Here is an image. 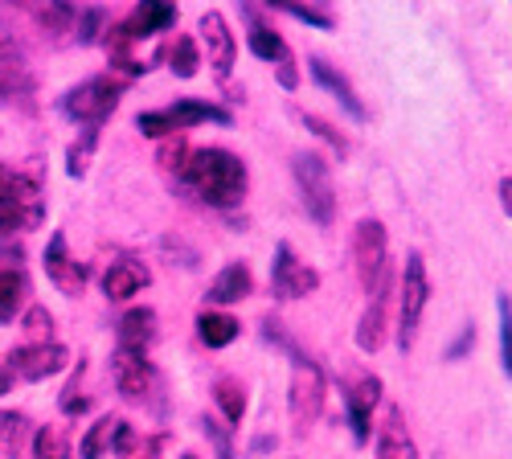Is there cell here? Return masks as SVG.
Listing matches in <instances>:
<instances>
[{
    "mask_svg": "<svg viewBox=\"0 0 512 459\" xmlns=\"http://www.w3.org/2000/svg\"><path fill=\"white\" fill-rule=\"evenodd\" d=\"M431 304V279H426V259L418 250L406 255L402 267V283H398V349L410 353L418 341V328H422V312Z\"/></svg>",
    "mask_w": 512,
    "mask_h": 459,
    "instance_id": "cell-4",
    "label": "cell"
},
{
    "mask_svg": "<svg viewBox=\"0 0 512 459\" xmlns=\"http://www.w3.org/2000/svg\"><path fill=\"white\" fill-rule=\"evenodd\" d=\"M472 345H476V328H472V324H467V328L459 332V341H455V345L447 349V361H459V357H463L467 349H472Z\"/></svg>",
    "mask_w": 512,
    "mask_h": 459,
    "instance_id": "cell-39",
    "label": "cell"
},
{
    "mask_svg": "<svg viewBox=\"0 0 512 459\" xmlns=\"http://www.w3.org/2000/svg\"><path fill=\"white\" fill-rule=\"evenodd\" d=\"M33 459H70V439L62 427H37L33 431Z\"/></svg>",
    "mask_w": 512,
    "mask_h": 459,
    "instance_id": "cell-28",
    "label": "cell"
},
{
    "mask_svg": "<svg viewBox=\"0 0 512 459\" xmlns=\"http://www.w3.org/2000/svg\"><path fill=\"white\" fill-rule=\"evenodd\" d=\"M304 123H308V128H312V132H316L320 140H328V144H332L336 152H349V144H345V136H336V132L328 128V123H324L320 115H304Z\"/></svg>",
    "mask_w": 512,
    "mask_h": 459,
    "instance_id": "cell-38",
    "label": "cell"
},
{
    "mask_svg": "<svg viewBox=\"0 0 512 459\" xmlns=\"http://www.w3.org/2000/svg\"><path fill=\"white\" fill-rule=\"evenodd\" d=\"M271 287L279 300H304L320 287V271L312 263H304L287 242H279L275 259H271Z\"/></svg>",
    "mask_w": 512,
    "mask_h": 459,
    "instance_id": "cell-8",
    "label": "cell"
},
{
    "mask_svg": "<svg viewBox=\"0 0 512 459\" xmlns=\"http://www.w3.org/2000/svg\"><path fill=\"white\" fill-rule=\"evenodd\" d=\"M21 316H25L21 324H25V332H29V345H50V341H54V316L41 308V304H29Z\"/></svg>",
    "mask_w": 512,
    "mask_h": 459,
    "instance_id": "cell-30",
    "label": "cell"
},
{
    "mask_svg": "<svg viewBox=\"0 0 512 459\" xmlns=\"http://www.w3.org/2000/svg\"><path fill=\"white\" fill-rule=\"evenodd\" d=\"M496 316H500V365L512 378V300L496 296Z\"/></svg>",
    "mask_w": 512,
    "mask_h": 459,
    "instance_id": "cell-31",
    "label": "cell"
},
{
    "mask_svg": "<svg viewBox=\"0 0 512 459\" xmlns=\"http://www.w3.org/2000/svg\"><path fill=\"white\" fill-rule=\"evenodd\" d=\"M435 459H443V455H435Z\"/></svg>",
    "mask_w": 512,
    "mask_h": 459,
    "instance_id": "cell-43",
    "label": "cell"
},
{
    "mask_svg": "<svg viewBox=\"0 0 512 459\" xmlns=\"http://www.w3.org/2000/svg\"><path fill=\"white\" fill-rule=\"evenodd\" d=\"M111 378H115V390L127 398V402H148L152 390H156V369L148 357L140 353H119L111 357Z\"/></svg>",
    "mask_w": 512,
    "mask_h": 459,
    "instance_id": "cell-10",
    "label": "cell"
},
{
    "mask_svg": "<svg viewBox=\"0 0 512 459\" xmlns=\"http://www.w3.org/2000/svg\"><path fill=\"white\" fill-rule=\"evenodd\" d=\"M46 222V197L41 185L25 173H5L0 169V234H25Z\"/></svg>",
    "mask_w": 512,
    "mask_h": 459,
    "instance_id": "cell-2",
    "label": "cell"
},
{
    "mask_svg": "<svg viewBox=\"0 0 512 459\" xmlns=\"http://www.w3.org/2000/svg\"><path fill=\"white\" fill-rule=\"evenodd\" d=\"M201 427H205V439L218 447V459H234V443H230V431L218 423V419H201Z\"/></svg>",
    "mask_w": 512,
    "mask_h": 459,
    "instance_id": "cell-35",
    "label": "cell"
},
{
    "mask_svg": "<svg viewBox=\"0 0 512 459\" xmlns=\"http://www.w3.org/2000/svg\"><path fill=\"white\" fill-rule=\"evenodd\" d=\"M373 459H418V447H414V439L406 435L398 410H390V423L381 427V435H377V455H373Z\"/></svg>",
    "mask_w": 512,
    "mask_h": 459,
    "instance_id": "cell-23",
    "label": "cell"
},
{
    "mask_svg": "<svg viewBox=\"0 0 512 459\" xmlns=\"http://www.w3.org/2000/svg\"><path fill=\"white\" fill-rule=\"evenodd\" d=\"M0 394H9V373L0 369Z\"/></svg>",
    "mask_w": 512,
    "mask_h": 459,
    "instance_id": "cell-41",
    "label": "cell"
},
{
    "mask_svg": "<svg viewBox=\"0 0 512 459\" xmlns=\"http://www.w3.org/2000/svg\"><path fill=\"white\" fill-rule=\"evenodd\" d=\"M181 459H197V455H181Z\"/></svg>",
    "mask_w": 512,
    "mask_h": 459,
    "instance_id": "cell-42",
    "label": "cell"
},
{
    "mask_svg": "<svg viewBox=\"0 0 512 459\" xmlns=\"http://www.w3.org/2000/svg\"><path fill=\"white\" fill-rule=\"evenodd\" d=\"M238 332H242V324H238L230 312H201V316H197V337H201V345H209V349L234 345Z\"/></svg>",
    "mask_w": 512,
    "mask_h": 459,
    "instance_id": "cell-22",
    "label": "cell"
},
{
    "mask_svg": "<svg viewBox=\"0 0 512 459\" xmlns=\"http://www.w3.org/2000/svg\"><path fill=\"white\" fill-rule=\"evenodd\" d=\"M123 419H115V414H107V419H99L87 435H82V443H78V455L82 459H103L107 451H115L119 447V435H123Z\"/></svg>",
    "mask_w": 512,
    "mask_h": 459,
    "instance_id": "cell-21",
    "label": "cell"
},
{
    "mask_svg": "<svg viewBox=\"0 0 512 459\" xmlns=\"http://www.w3.org/2000/svg\"><path fill=\"white\" fill-rule=\"evenodd\" d=\"M173 132H185V128H197V123H230V111L226 107H213L205 99H177L173 107H164Z\"/></svg>",
    "mask_w": 512,
    "mask_h": 459,
    "instance_id": "cell-17",
    "label": "cell"
},
{
    "mask_svg": "<svg viewBox=\"0 0 512 459\" xmlns=\"http://www.w3.org/2000/svg\"><path fill=\"white\" fill-rule=\"evenodd\" d=\"M78 378H82V365H78V373H74V378H70V386H66V390H62V398H58L62 414H82V410L91 406L87 398H82V390H78Z\"/></svg>",
    "mask_w": 512,
    "mask_h": 459,
    "instance_id": "cell-36",
    "label": "cell"
},
{
    "mask_svg": "<svg viewBox=\"0 0 512 459\" xmlns=\"http://www.w3.org/2000/svg\"><path fill=\"white\" fill-rule=\"evenodd\" d=\"M213 402H218L222 419L234 427V423H242V414H246V386L238 378H222L218 386H213Z\"/></svg>",
    "mask_w": 512,
    "mask_h": 459,
    "instance_id": "cell-27",
    "label": "cell"
},
{
    "mask_svg": "<svg viewBox=\"0 0 512 459\" xmlns=\"http://www.w3.org/2000/svg\"><path fill=\"white\" fill-rule=\"evenodd\" d=\"M41 263H46V279L62 291V296H78V291L87 287V267L70 259L66 234H62V230L50 234V242H46V259H41Z\"/></svg>",
    "mask_w": 512,
    "mask_h": 459,
    "instance_id": "cell-12",
    "label": "cell"
},
{
    "mask_svg": "<svg viewBox=\"0 0 512 459\" xmlns=\"http://www.w3.org/2000/svg\"><path fill=\"white\" fill-rule=\"evenodd\" d=\"M29 308V279L21 267H0V324H13Z\"/></svg>",
    "mask_w": 512,
    "mask_h": 459,
    "instance_id": "cell-18",
    "label": "cell"
},
{
    "mask_svg": "<svg viewBox=\"0 0 512 459\" xmlns=\"http://www.w3.org/2000/svg\"><path fill=\"white\" fill-rule=\"evenodd\" d=\"M246 46H250V54H254V58L275 62L279 70H283V66H291V50H287V41H283L275 29H267V25H250Z\"/></svg>",
    "mask_w": 512,
    "mask_h": 459,
    "instance_id": "cell-24",
    "label": "cell"
},
{
    "mask_svg": "<svg viewBox=\"0 0 512 459\" xmlns=\"http://www.w3.org/2000/svg\"><path fill=\"white\" fill-rule=\"evenodd\" d=\"M66 365H70L66 345L50 341V345H21V349H13L5 373H13V378H21V382H46V378H54V373H62Z\"/></svg>",
    "mask_w": 512,
    "mask_h": 459,
    "instance_id": "cell-9",
    "label": "cell"
},
{
    "mask_svg": "<svg viewBox=\"0 0 512 459\" xmlns=\"http://www.w3.org/2000/svg\"><path fill=\"white\" fill-rule=\"evenodd\" d=\"M148 283H152L148 263H140V259H115L107 267V275H103V296L107 300H132L136 291H144Z\"/></svg>",
    "mask_w": 512,
    "mask_h": 459,
    "instance_id": "cell-16",
    "label": "cell"
},
{
    "mask_svg": "<svg viewBox=\"0 0 512 459\" xmlns=\"http://www.w3.org/2000/svg\"><path fill=\"white\" fill-rule=\"evenodd\" d=\"M312 78L320 82L324 91H332L340 103H345V111L353 115V119H365V107H361V99H357V91H353V82L340 74L332 62H324V58H312Z\"/></svg>",
    "mask_w": 512,
    "mask_h": 459,
    "instance_id": "cell-20",
    "label": "cell"
},
{
    "mask_svg": "<svg viewBox=\"0 0 512 459\" xmlns=\"http://www.w3.org/2000/svg\"><path fill=\"white\" fill-rule=\"evenodd\" d=\"M291 173H295V185H300L304 210L320 226H332V218H336V189H332V169L324 164V156L320 152H295L291 156Z\"/></svg>",
    "mask_w": 512,
    "mask_h": 459,
    "instance_id": "cell-6",
    "label": "cell"
},
{
    "mask_svg": "<svg viewBox=\"0 0 512 459\" xmlns=\"http://www.w3.org/2000/svg\"><path fill=\"white\" fill-rule=\"evenodd\" d=\"M123 87H127V82H123V78H115V74H95V78L78 82V87H70V91H66L62 111H66L74 123H87V128H99V123L119 107Z\"/></svg>",
    "mask_w": 512,
    "mask_h": 459,
    "instance_id": "cell-5",
    "label": "cell"
},
{
    "mask_svg": "<svg viewBox=\"0 0 512 459\" xmlns=\"http://www.w3.org/2000/svg\"><path fill=\"white\" fill-rule=\"evenodd\" d=\"M353 267H357L365 296L390 275V238H386V226H381L377 218H361L357 230H353Z\"/></svg>",
    "mask_w": 512,
    "mask_h": 459,
    "instance_id": "cell-7",
    "label": "cell"
},
{
    "mask_svg": "<svg viewBox=\"0 0 512 459\" xmlns=\"http://www.w3.org/2000/svg\"><path fill=\"white\" fill-rule=\"evenodd\" d=\"M152 345H156V312H152V308L123 312V320H119V328H115V349H119V353H140V357H148Z\"/></svg>",
    "mask_w": 512,
    "mask_h": 459,
    "instance_id": "cell-15",
    "label": "cell"
},
{
    "mask_svg": "<svg viewBox=\"0 0 512 459\" xmlns=\"http://www.w3.org/2000/svg\"><path fill=\"white\" fill-rule=\"evenodd\" d=\"M287 17H295V21H308V25H320V29H332V17L324 13V9H304V5H279Z\"/></svg>",
    "mask_w": 512,
    "mask_h": 459,
    "instance_id": "cell-37",
    "label": "cell"
},
{
    "mask_svg": "<svg viewBox=\"0 0 512 459\" xmlns=\"http://www.w3.org/2000/svg\"><path fill=\"white\" fill-rule=\"evenodd\" d=\"M189 156H193V148H189L181 136H168V140L160 144V156H156V160L164 164L168 173H177V177H181V173H185V164H189Z\"/></svg>",
    "mask_w": 512,
    "mask_h": 459,
    "instance_id": "cell-32",
    "label": "cell"
},
{
    "mask_svg": "<svg viewBox=\"0 0 512 459\" xmlns=\"http://www.w3.org/2000/svg\"><path fill=\"white\" fill-rule=\"evenodd\" d=\"M168 66H173V74H177V78H193V74L201 70V54H197V41L181 33V37L173 41V50H168Z\"/></svg>",
    "mask_w": 512,
    "mask_h": 459,
    "instance_id": "cell-29",
    "label": "cell"
},
{
    "mask_svg": "<svg viewBox=\"0 0 512 459\" xmlns=\"http://www.w3.org/2000/svg\"><path fill=\"white\" fill-rule=\"evenodd\" d=\"M95 148H99V128H82V132H78V140L66 148V173H70L74 181L91 173Z\"/></svg>",
    "mask_w": 512,
    "mask_h": 459,
    "instance_id": "cell-26",
    "label": "cell"
},
{
    "mask_svg": "<svg viewBox=\"0 0 512 459\" xmlns=\"http://www.w3.org/2000/svg\"><path fill=\"white\" fill-rule=\"evenodd\" d=\"M386 312H390V275L369 291V308L357 324V349L361 353H377L386 345Z\"/></svg>",
    "mask_w": 512,
    "mask_h": 459,
    "instance_id": "cell-13",
    "label": "cell"
},
{
    "mask_svg": "<svg viewBox=\"0 0 512 459\" xmlns=\"http://www.w3.org/2000/svg\"><path fill=\"white\" fill-rule=\"evenodd\" d=\"M136 128H140L144 136H152V140H168V136H177V132H173V123H168V115H164V111H144V115L136 119Z\"/></svg>",
    "mask_w": 512,
    "mask_h": 459,
    "instance_id": "cell-34",
    "label": "cell"
},
{
    "mask_svg": "<svg viewBox=\"0 0 512 459\" xmlns=\"http://www.w3.org/2000/svg\"><path fill=\"white\" fill-rule=\"evenodd\" d=\"M291 353V390H287V414H291V431L295 435H308L324 410V369L304 357L300 349H287Z\"/></svg>",
    "mask_w": 512,
    "mask_h": 459,
    "instance_id": "cell-3",
    "label": "cell"
},
{
    "mask_svg": "<svg viewBox=\"0 0 512 459\" xmlns=\"http://www.w3.org/2000/svg\"><path fill=\"white\" fill-rule=\"evenodd\" d=\"M381 402V378H373V373H365V378H357L345 394V406H349V427H353V439L357 443H369V427H373V410Z\"/></svg>",
    "mask_w": 512,
    "mask_h": 459,
    "instance_id": "cell-14",
    "label": "cell"
},
{
    "mask_svg": "<svg viewBox=\"0 0 512 459\" xmlns=\"http://www.w3.org/2000/svg\"><path fill=\"white\" fill-rule=\"evenodd\" d=\"M197 33H201L205 50H209V66L218 70V78H230L234 58H238V41H234V33H230V21H226L218 9H209V13H201Z\"/></svg>",
    "mask_w": 512,
    "mask_h": 459,
    "instance_id": "cell-11",
    "label": "cell"
},
{
    "mask_svg": "<svg viewBox=\"0 0 512 459\" xmlns=\"http://www.w3.org/2000/svg\"><path fill=\"white\" fill-rule=\"evenodd\" d=\"M181 181L205 205H213V210H234V205L246 197V185H250L246 164L226 148H197L185 164Z\"/></svg>",
    "mask_w": 512,
    "mask_h": 459,
    "instance_id": "cell-1",
    "label": "cell"
},
{
    "mask_svg": "<svg viewBox=\"0 0 512 459\" xmlns=\"http://www.w3.org/2000/svg\"><path fill=\"white\" fill-rule=\"evenodd\" d=\"M500 205H504V214L512 218V177L500 181Z\"/></svg>",
    "mask_w": 512,
    "mask_h": 459,
    "instance_id": "cell-40",
    "label": "cell"
},
{
    "mask_svg": "<svg viewBox=\"0 0 512 459\" xmlns=\"http://www.w3.org/2000/svg\"><path fill=\"white\" fill-rule=\"evenodd\" d=\"M33 439V427L21 410H0V455L17 459L25 451V443Z\"/></svg>",
    "mask_w": 512,
    "mask_h": 459,
    "instance_id": "cell-25",
    "label": "cell"
},
{
    "mask_svg": "<svg viewBox=\"0 0 512 459\" xmlns=\"http://www.w3.org/2000/svg\"><path fill=\"white\" fill-rule=\"evenodd\" d=\"M103 25H107V13L103 9H82L78 13V41H82V46H95Z\"/></svg>",
    "mask_w": 512,
    "mask_h": 459,
    "instance_id": "cell-33",
    "label": "cell"
},
{
    "mask_svg": "<svg viewBox=\"0 0 512 459\" xmlns=\"http://www.w3.org/2000/svg\"><path fill=\"white\" fill-rule=\"evenodd\" d=\"M254 291V275L246 263H230L218 279L209 283V304H238Z\"/></svg>",
    "mask_w": 512,
    "mask_h": 459,
    "instance_id": "cell-19",
    "label": "cell"
}]
</instances>
